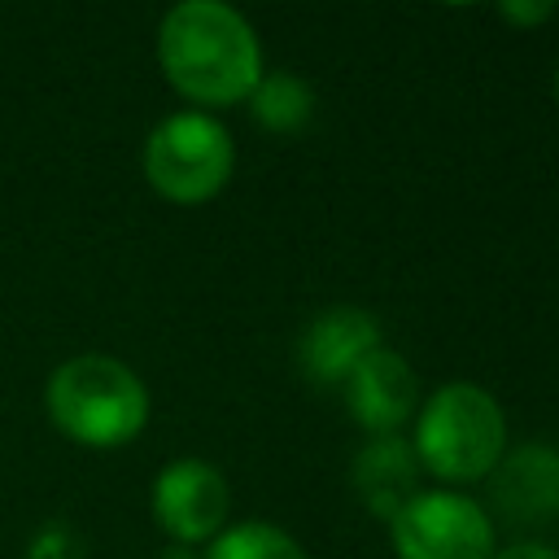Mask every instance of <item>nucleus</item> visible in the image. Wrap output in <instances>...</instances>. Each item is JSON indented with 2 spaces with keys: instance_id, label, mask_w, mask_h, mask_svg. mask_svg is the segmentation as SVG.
Here are the masks:
<instances>
[{
  "instance_id": "39448f33",
  "label": "nucleus",
  "mask_w": 559,
  "mask_h": 559,
  "mask_svg": "<svg viewBox=\"0 0 559 559\" xmlns=\"http://www.w3.org/2000/svg\"><path fill=\"white\" fill-rule=\"evenodd\" d=\"M389 542L397 559H493L489 511L463 489H419L393 520Z\"/></svg>"
},
{
  "instance_id": "f257e3e1",
  "label": "nucleus",
  "mask_w": 559,
  "mask_h": 559,
  "mask_svg": "<svg viewBox=\"0 0 559 559\" xmlns=\"http://www.w3.org/2000/svg\"><path fill=\"white\" fill-rule=\"evenodd\" d=\"M157 66L183 100L227 109L258 87L262 44L231 4L183 0L157 26Z\"/></svg>"
},
{
  "instance_id": "1a4fd4ad",
  "label": "nucleus",
  "mask_w": 559,
  "mask_h": 559,
  "mask_svg": "<svg viewBox=\"0 0 559 559\" xmlns=\"http://www.w3.org/2000/svg\"><path fill=\"white\" fill-rule=\"evenodd\" d=\"M493 502L511 524H555L559 520V445L524 441L498 459Z\"/></svg>"
},
{
  "instance_id": "ddd939ff",
  "label": "nucleus",
  "mask_w": 559,
  "mask_h": 559,
  "mask_svg": "<svg viewBox=\"0 0 559 559\" xmlns=\"http://www.w3.org/2000/svg\"><path fill=\"white\" fill-rule=\"evenodd\" d=\"M498 17H507L511 26H524V31H528V26L550 22V17H555V4H546V0H537V4H528V0L515 4V0H511V4H498Z\"/></svg>"
},
{
  "instance_id": "f8f14e48",
  "label": "nucleus",
  "mask_w": 559,
  "mask_h": 559,
  "mask_svg": "<svg viewBox=\"0 0 559 559\" xmlns=\"http://www.w3.org/2000/svg\"><path fill=\"white\" fill-rule=\"evenodd\" d=\"M201 559H306V550L280 524L245 520V524L223 528Z\"/></svg>"
},
{
  "instance_id": "423d86ee",
  "label": "nucleus",
  "mask_w": 559,
  "mask_h": 559,
  "mask_svg": "<svg viewBox=\"0 0 559 559\" xmlns=\"http://www.w3.org/2000/svg\"><path fill=\"white\" fill-rule=\"evenodd\" d=\"M227 507L231 489L205 459H175L153 480V520L175 546L214 542L227 528Z\"/></svg>"
},
{
  "instance_id": "9b49d317",
  "label": "nucleus",
  "mask_w": 559,
  "mask_h": 559,
  "mask_svg": "<svg viewBox=\"0 0 559 559\" xmlns=\"http://www.w3.org/2000/svg\"><path fill=\"white\" fill-rule=\"evenodd\" d=\"M245 105H249L253 122L271 135H293L314 118V92L293 70H262V79Z\"/></svg>"
},
{
  "instance_id": "dca6fc26",
  "label": "nucleus",
  "mask_w": 559,
  "mask_h": 559,
  "mask_svg": "<svg viewBox=\"0 0 559 559\" xmlns=\"http://www.w3.org/2000/svg\"><path fill=\"white\" fill-rule=\"evenodd\" d=\"M555 96H559V70H555Z\"/></svg>"
},
{
  "instance_id": "4468645a",
  "label": "nucleus",
  "mask_w": 559,
  "mask_h": 559,
  "mask_svg": "<svg viewBox=\"0 0 559 559\" xmlns=\"http://www.w3.org/2000/svg\"><path fill=\"white\" fill-rule=\"evenodd\" d=\"M493 559H559V550L546 542H511V546L493 550Z\"/></svg>"
},
{
  "instance_id": "0eeeda50",
  "label": "nucleus",
  "mask_w": 559,
  "mask_h": 559,
  "mask_svg": "<svg viewBox=\"0 0 559 559\" xmlns=\"http://www.w3.org/2000/svg\"><path fill=\"white\" fill-rule=\"evenodd\" d=\"M380 345H384V332H380L376 314L362 310V306L341 301V306L319 310V314L301 328V336H297V367H301V376H306L310 384H319V389H341V384L349 380V371H354L371 349H380Z\"/></svg>"
},
{
  "instance_id": "20e7f679",
  "label": "nucleus",
  "mask_w": 559,
  "mask_h": 559,
  "mask_svg": "<svg viewBox=\"0 0 559 559\" xmlns=\"http://www.w3.org/2000/svg\"><path fill=\"white\" fill-rule=\"evenodd\" d=\"M231 166L236 144L227 127L205 109L170 114L144 140V179L175 205H201L218 197L231 179Z\"/></svg>"
},
{
  "instance_id": "2eb2a0df",
  "label": "nucleus",
  "mask_w": 559,
  "mask_h": 559,
  "mask_svg": "<svg viewBox=\"0 0 559 559\" xmlns=\"http://www.w3.org/2000/svg\"><path fill=\"white\" fill-rule=\"evenodd\" d=\"M162 559H197V555H192V546H166Z\"/></svg>"
},
{
  "instance_id": "6e6552de",
  "label": "nucleus",
  "mask_w": 559,
  "mask_h": 559,
  "mask_svg": "<svg viewBox=\"0 0 559 559\" xmlns=\"http://www.w3.org/2000/svg\"><path fill=\"white\" fill-rule=\"evenodd\" d=\"M341 393H345L349 415H354L371 437L397 432V428L411 424L415 411H419V376H415V367H411L397 349H389V345L371 349V354L349 371V380L341 384Z\"/></svg>"
},
{
  "instance_id": "7ed1b4c3",
  "label": "nucleus",
  "mask_w": 559,
  "mask_h": 559,
  "mask_svg": "<svg viewBox=\"0 0 559 559\" xmlns=\"http://www.w3.org/2000/svg\"><path fill=\"white\" fill-rule=\"evenodd\" d=\"M44 406L70 441L114 450L140 437L148 419V389L127 362L109 354H79L48 376Z\"/></svg>"
},
{
  "instance_id": "9d476101",
  "label": "nucleus",
  "mask_w": 559,
  "mask_h": 559,
  "mask_svg": "<svg viewBox=\"0 0 559 559\" xmlns=\"http://www.w3.org/2000/svg\"><path fill=\"white\" fill-rule=\"evenodd\" d=\"M349 485L358 502L376 520H393L415 493H419V459L402 432L389 437H367V445L349 463Z\"/></svg>"
},
{
  "instance_id": "f03ea898",
  "label": "nucleus",
  "mask_w": 559,
  "mask_h": 559,
  "mask_svg": "<svg viewBox=\"0 0 559 559\" xmlns=\"http://www.w3.org/2000/svg\"><path fill=\"white\" fill-rule=\"evenodd\" d=\"M406 441L419 472L441 485H476L507 454V415L502 402L476 380H450L419 397Z\"/></svg>"
}]
</instances>
